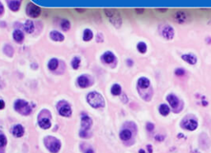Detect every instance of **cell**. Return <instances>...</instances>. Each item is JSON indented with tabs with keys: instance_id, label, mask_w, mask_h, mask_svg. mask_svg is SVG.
<instances>
[{
	"instance_id": "10",
	"label": "cell",
	"mask_w": 211,
	"mask_h": 153,
	"mask_svg": "<svg viewBox=\"0 0 211 153\" xmlns=\"http://www.w3.org/2000/svg\"><path fill=\"white\" fill-rule=\"evenodd\" d=\"M198 126V123L195 119H187L186 120L185 123L182 124V127L185 128L186 129L189 131H193L196 129V128Z\"/></svg>"
},
{
	"instance_id": "3",
	"label": "cell",
	"mask_w": 211,
	"mask_h": 153,
	"mask_svg": "<svg viewBox=\"0 0 211 153\" xmlns=\"http://www.w3.org/2000/svg\"><path fill=\"white\" fill-rule=\"evenodd\" d=\"M105 13L108 17L111 23L116 28H119L122 24V18L120 15V13L116 10L113 9H106Z\"/></svg>"
},
{
	"instance_id": "32",
	"label": "cell",
	"mask_w": 211,
	"mask_h": 153,
	"mask_svg": "<svg viewBox=\"0 0 211 153\" xmlns=\"http://www.w3.org/2000/svg\"><path fill=\"white\" fill-rule=\"evenodd\" d=\"M185 73H186L185 70L183 69H181V68H179V69H177L175 70V75L177 76H184Z\"/></svg>"
},
{
	"instance_id": "9",
	"label": "cell",
	"mask_w": 211,
	"mask_h": 153,
	"mask_svg": "<svg viewBox=\"0 0 211 153\" xmlns=\"http://www.w3.org/2000/svg\"><path fill=\"white\" fill-rule=\"evenodd\" d=\"M92 125V119L88 115H83L81 118V126L82 129L85 131H88Z\"/></svg>"
},
{
	"instance_id": "17",
	"label": "cell",
	"mask_w": 211,
	"mask_h": 153,
	"mask_svg": "<svg viewBox=\"0 0 211 153\" xmlns=\"http://www.w3.org/2000/svg\"><path fill=\"white\" fill-rule=\"evenodd\" d=\"M102 59L106 64H111V63L115 61V57L114 54H112L111 52H106L102 55Z\"/></svg>"
},
{
	"instance_id": "1",
	"label": "cell",
	"mask_w": 211,
	"mask_h": 153,
	"mask_svg": "<svg viewBox=\"0 0 211 153\" xmlns=\"http://www.w3.org/2000/svg\"><path fill=\"white\" fill-rule=\"evenodd\" d=\"M87 100L93 108H102L105 106V100L103 96L96 92H90L87 96Z\"/></svg>"
},
{
	"instance_id": "21",
	"label": "cell",
	"mask_w": 211,
	"mask_h": 153,
	"mask_svg": "<svg viewBox=\"0 0 211 153\" xmlns=\"http://www.w3.org/2000/svg\"><path fill=\"white\" fill-rule=\"evenodd\" d=\"M12 36H13L14 40L17 43H21L23 40V39H24L23 32L22 31H20V30H15L14 32H13V34H12Z\"/></svg>"
},
{
	"instance_id": "13",
	"label": "cell",
	"mask_w": 211,
	"mask_h": 153,
	"mask_svg": "<svg viewBox=\"0 0 211 153\" xmlns=\"http://www.w3.org/2000/svg\"><path fill=\"white\" fill-rule=\"evenodd\" d=\"M78 84L80 87L86 88L88 87L90 84V81L88 76H85V75H82L78 78Z\"/></svg>"
},
{
	"instance_id": "20",
	"label": "cell",
	"mask_w": 211,
	"mask_h": 153,
	"mask_svg": "<svg viewBox=\"0 0 211 153\" xmlns=\"http://www.w3.org/2000/svg\"><path fill=\"white\" fill-rule=\"evenodd\" d=\"M20 6H21V1H18V0H12L8 3V8L13 12L18 11Z\"/></svg>"
},
{
	"instance_id": "36",
	"label": "cell",
	"mask_w": 211,
	"mask_h": 153,
	"mask_svg": "<svg viewBox=\"0 0 211 153\" xmlns=\"http://www.w3.org/2000/svg\"><path fill=\"white\" fill-rule=\"evenodd\" d=\"M164 138H165V137H164L163 135H157V136L155 137V139H156L157 141H160V142L162 141Z\"/></svg>"
},
{
	"instance_id": "15",
	"label": "cell",
	"mask_w": 211,
	"mask_h": 153,
	"mask_svg": "<svg viewBox=\"0 0 211 153\" xmlns=\"http://www.w3.org/2000/svg\"><path fill=\"white\" fill-rule=\"evenodd\" d=\"M50 37L54 41H63L65 40L64 35L57 31H53L50 33Z\"/></svg>"
},
{
	"instance_id": "30",
	"label": "cell",
	"mask_w": 211,
	"mask_h": 153,
	"mask_svg": "<svg viewBox=\"0 0 211 153\" xmlns=\"http://www.w3.org/2000/svg\"><path fill=\"white\" fill-rule=\"evenodd\" d=\"M137 50L141 54H145L147 51V45L144 42H139L137 45Z\"/></svg>"
},
{
	"instance_id": "33",
	"label": "cell",
	"mask_w": 211,
	"mask_h": 153,
	"mask_svg": "<svg viewBox=\"0 0 211 153\" xmlns=\"http://www.w3.org/2000/svg\"><path fill=\"white\" fill-rule=\"evenodd\" d=\"M6 144H7V138L4 135L0 134V147H3Z\"/></svg>"
},
{
	"instance_id": "2",
	"label": "cell",
	"mask_w": 211,
	"mask_h": 153,
	"mask_svg": "<svg viewBox=\"0 0 211 153\" xmlns=\"http://www.w3.org/2000/svg\"><path fill=\"white\" fill-rule=\"evenodd\" d=\"M44 143L47 149L52 153H57L61 147L60 141L52 136H47L44 138Z\"/></svg>"
},
{
	"instance_id": "16",
	"label": "cell",
	"mask_w": 211,
	"mask_h": 153,
	"mask_svg": "<svg viewBox=\"0 0 211 153\" xmlns=\"http://www.w3.org/2000/svg\"><path fill=\"white\" fill-rule=\"evenodd\" d=\"M138 86L140 88H143V89H147L148 87H149L150 86V81L149 78L147 77H140L139 79L138 80Z\"/></svg>"
},
{
	"instance_id": "31",
	"label": "cell",
	"mask_w": 211,
	"mask_h": 153,
	"mask_svg": "<svg viewBox=\"0 0 211 153\" xmlns=\"http://www.w3.org/2000/svg\"><path fill=\"white\" fill-rule=\"evenodd\" d=\"M80 63H81V60H80V58H79L78 57L73 58V60H72V63H71L73 69H78V68H79V65H80Z\"/></svg>"
},
{
	"instance_id": "38",
	"label": "cell",
	"mask_w": 211,
	"mask_h": 153,
	"mask_svg": "<svg viewBox=\"0 0 211 153\" xmlns=\"http://www.w3.org/2000/svg\"><path fill=\"white\" fill-rule=\"evenodd\" d=\"M4 5L2 4V3L0 2V16L2 15L3 13H4Z\"/></svg>"
},
{
	"instance_id": "24",
	"label": "cell",
	"mask_w": 211,
	"mask_h": 153,
	"mask_svg": "<svg viewBox=\"0 0 211 153\" xmlns=\"http://www.w3.org/2000/svg\"><path fill=\"white\" fill-rule=\"evenodd\" d=\"M4 54H6L8 57H12L13 54H14V50L12 48V46L10 45H6L4 47Z\"/></svg>"
},
{
	"instance_id": "8",
	"label": "cell",
	"mask_w": 211,
	"mask_h": 153,
	"mask_svg": "<svg viewBox=\"0 0 211 153\" xmlns=\"http://www.w3.org/2000/svg\"><path fill=\"white\" fill-rule=\"evenodd\" d=\"M41 8L38 6L35 5L34 4H28L26 8V12L28 17H32V18H36L38 17L41 14Z\"/></svg>"
},
{
	"instance_id": "12",
	"label": "cell",
	"mask_w": 211,
	"mask_h": 153,
	"mask_svg": "<svg viewBox=\"0 0 211 153\" xmlns=\"http://www.w3.org/2000/svg\"><path fill=\"white\" fill-rule=\"evenodd\" d=\"M181 58L191 65H195L197 63V58L194 54H186L181 56Z\"/></svg>"
},
{
	"instance_id": "7",
	"label": "cell",
	"mask_w": 211,
	"mask_h": 153,
	"mask_svg": "<svg viewBox=\"0 0 211 153\" xmlns=\"http://www.w3.org/2000/svg\"><path fill=\"white\" fill-rule=\"evenodd\" d=\"M160 33L163 38L167 40H172L174 37V29L169 25H162L160 27Z\"/></svg>"
},
{
	"instance_id": "4",
	"label": "cell",
	"mask_w": 211,
	"mask_h": 153,
	"mask_svg": "<svg viewBox=\"0 0 211 153\" xmlns=\"http://www.w3.org/2000/svg\"><path fill=\"white\" fill-rule=\"evenodd\" d=\"M14 108L21 115H29L32 111L31 105L24 100H17L14 103Z\"/></svg>"
},
{
	"instance_id": "28",
	"label": "cell",
	"mask_w": 211,
	"mask_h": 153,
	"mask_svg": "<svg viewBox=\"0 0 211 153\" xmlns=\"http://www.w3.org/2000/svg\"><path fill=\"white\" fill-rule=\"evenodd\" d=\"M60 26H61L62 29H63L65 31H68L69 29H70V27H71V25H70L69 21L67 19L62 20Z\"/></svg>"
},
{
	"instance_id": "26",
	"label": "cell",
	"mask_w": 211,
	"mask_h": 153,
	"mask_svg": "<svg viewBox=\"0 0 211 153\" xmlns=\"http://www.w3.org/2000/svg\"><path fill=\"white\" fill-rule=\"evenodd\" d=\"M111 93L114 96H119L121 93V87L119 84H114L111 87Z\"/></svg>"
},
{
	"instance_id": "5",
	"label": "cell",
	"mask_w": 211,
	"mask_h": 153,
	"mask_svg": "<svg viewBox=\"0 0 211 153\" xmlns=\"http://www.w3.org/2000/svg\"><path fill=\"white\" fill-rule=\"evenodd\" d=\"M43 115V117L41 115H39L38 117V123L40 127L44 129H48L51 126V122H50V113L46 110H43L41 112Z\"/></svg>"
},
{
	"instance_id": "25",
	"label": "cell",
	"mask_w": 211,
	"mask_h": 153,
	"mask_svg": "<svg viewBox=\"0 0 211 153\" xmlns=\"http://www.w3.org/2000/svg\"><path fill=\"white\" fill-rule=\"evenodd\" d=\"M58 66H59V61H58V59H56V58L50 59L49 64H48V68H49V69L51 70V71H54L55 69H57Z\"/></svg>"
},
{
	"instance_id": "34",
	"label": "cell",
	"mask_w": 211,
	"mask_h": 153,
	"mask_svg": "<svg viewBox=\"0 0 211 153\" xmlns=\"http://www.w3.org/2000/svg\"><path fill=\"white\" fill-rule=\"evenodd\" d=\"M80 137L83 138H89L91 136H90V134L88 133V131H85L82 129V130L80 131Z\"/></svg>"
},
{
	"instance_id": "14",
	"label": "cell",
	"mask_w": 211,
	"mask_h": 153,
	"mask_svg": "<svg viewBox=\"0 0 211 153\" xmlns=\"http://www.w3.org/2000/svg\"><path fill=\"white\" fill-rule=\"evenodd\" d=\"M174 19L176 22L179 23H184L187 19V16L186 13L184 12H177L174 15Z\"/></svg>"
},
{
	"instance_id": "27",
	"label": "cell",
	"mask_w": 211,
	"mask_h": 153,
	"mask_svg": "<svg viewBox=\"0 0 211 153\" xmlns=\"http://www.w3.org/2000/svg\"><path fill=\"white\" fill-rule=\"evenodd\" d=\"M93 37V33L90 29H86L83 32V40L85 41H89L91 40Z\"/></svg>"
},
{
	"instance_id": "23",
	"label": "cell",
	"mask_w": 211,
	"mask_h": 153,
	"mask_svg": "<svg viewBox=\"0 0 211 153\" xmlns=\"http://www.w3.org/2000/svg\"><path fill=\"white\" fill-rule=\"evenodd\" d=\"M159 113L162 116H167L170 113V108L168 107V105L166 104H162L159 106Z\"/></svg>"
},
{
	"instance_id": "39",
	"label": "cell",
	"mask_w": 211,
	"mask_h": 153,
	"mask_svg": "<svg viewBox=\"0 0 211 153\" xmlns=\"http://www.w3.org/2000/svg\"><path fill=\"white\" fill-rule=\"evenodd\" d=\"M138 153H145V152H144L143 149H140L139 151H138Z\"/></svg>"
},
{
	"instance_id": "19",
	"label": "cell",
	"mask_w": 211,
	"mask_h": 153,
	"mask_svg": "<svg viewBox=\"0 0 211 153\" xmlns=\"http://www.w3.org/2000/svg\"><path fill=\"white\" fill-rule=\"evenodd\" d=\"M24 30L26 31V32L31 34L35 30L34 23L31 20H27V22L24 24Z\"/></svg>"
},
{
	"instance_id": "11",
	"label": "cell",
	"mask_w": 211,
	"mask_h": 153,
	"mask_svg": "<svg viewBox=\"0 0 211 153\" xmlns=\"http://www.w3.org/2000/svg\"><path fill=\"white\" fill-rule=\"evenodd\" d=\"M167 100L173 109H176L179 105V100L177 98V96L174 94H169L168 96H167Z\"/></svg>"
},
{
	"instance_id": "29",
	"label": "cell",
	"mask_w": 211,
	"mask_h": 153,
	"mask_svg": "<svg viewBox=\"0 0 211 153\" xmlns=\"http://www.w3.org/2000/svg\"><path fill=\"white\" fill-rule=\"evenodd\" d=\"M81 148H82V151L84 153H94V151L92 148L91 146L88 145L86 143H83L81 144Z\"/></svg>"
},
{
	"instance_id": "22",
	"label": "cell",
	"mask_w": 211,
	"mask_h": 153,
	"mask_svg": "<svg viewBox=\"0 0 211 153\" xmlns=\"http://www.w3.org/2000/svg\"><path fill=\"white\" fill-rule=\"evenodd\" d=\"M131 136H132V134L131 132L129 129H124L120 132V138L121 140L123 141H128L130 140L131 138Z\"/></svg>"
},
{
	"instance_id": "18",
	"label": "cell",
	"mask_w": 211,
	"mask_h": 153,
	"mask_svg": "<svg viewBox=\"0 0 211 153\" xmlns=\"http://www.w3.org/2000/svg\"><path fill=\"white\" fill-rule=\"evenodd\" d=\"M12 134L17 138H21L24 134V128H23V127L22 125H20V124L14 126L13 129H12Z\"/></svg>"
},
{
	"instance_id": "37",
	"label": "cell",
	"mask_w": 211,
	"mask_h": 153,
	"mask_svg": "<svg viewBox=\"0 0 211 153\" xmlns=\"http://www.w3.org/2000/svg\"><path fill=\"white\" fill-rule=\"evenodd\" d=\"M5 107V102L3 100H0V110H3Z\"/></svg>"
},
{
	"instance_id": "35",
	"label": "cell",
	"mask_w": 211,
	"mask_h": 153,
	"mask_svg": "<svg viewBox=\"0 0 211 153\" xmlns=\"http://www.w3.org/2000/svg\"><path fill=\"white\" fill-rule=\"evenodd\" d=\"M146 128H147V130L149 131V132L153 131L154 129V123H148L146 124Z\"/></svg>"
},
{
	"instance_id": "6",
	"label": "cell",
	"mask_w": 211,
	"mask_h": 153,
	"mask_svg": "<svg viewBox=\"0 0 211 153\" xmlns=\"http://www.w3.org/2000/svg\"><path fill=\"white\" fill-rule=\"evenodd\" d=\"M58 111L59 115L64 117H69L72 115V110L71 106L66 100H60L59 101L56 105Z\"/></svg>"
}]
</instances>
